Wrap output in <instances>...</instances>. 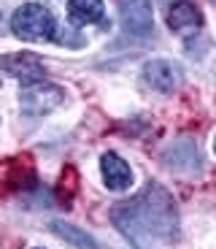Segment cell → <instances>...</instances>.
<instances>
[{
  "mask_svg": "<svg viewBox=\"0 0 216 249\" xmlns=\"http://www.w3.org/2000/svg\"><path fill=\"white\" fill-rule=\"evenodd\" d=\"M111 222L135 249H160L173 244L179 231L176 200L162 184L149 181L135 198L111 209Z\"/></svg>",
  "mask_w": 216,
  "mask_h": 249,
  "instance_id": "obj_1",
  "label": "cell"
},
{
  "mask_svg": "<svg viewBox=\"0 0 216 249\" xmlns=\"http://www.w3.org/2000/svg\"><path fill=\"white\" fill-rule=\"evenodd\" d=\"M11 30L22 41H49L57 30V22L46 6L38 3H27V6L17 8L11 17Z\"/></svg>",
  "mask_w": 216,
  "mask_h": 249,
  "instance_id": "obj_2",
  "label": "cell"
},
{
  "mask_svg": "<svg viewBox=\"0 0 216 249\" xmlns=\"http://www.w3.org/2000/svg\"><path fill=\"white\" fill-rule=\"evenodd\" d=\"M65 100V89H60L57 84L49 81H35V84H27L22 92H19V103H22V111L27 114H49Z\"/></svg>",
  "mask_w": 216,
  "mask_h": 249,
  "instance_id": "obj_3",
  "label": "cell"
},
{
  "mask_svg": "<svg viewBox=\"0 0 216 249\" xmlns=\"http://www.w3.org/2000/svg\"><path fill=\"white\" fill-rule=\"evenodd\" d=\"M143 81L157 92H173V89L181 87L184 73L173 60H162L160 57V60H149L143 65Z\"/></svg>",
  "mask_w": 216,
  "mask_h": 249,
  "instance_id": "obj_4",
  "label": "cell"
},
{
  "mask_svg": "<svg viewBox=\"0 0 216 249\" xmlns=\"http://www.w3.org/2000/svg\"><path fill=\"white\" fill-rule=\"evenodd\" d=\"M0 68L11 73L14 79H19L22 84H35V81H43L46 76V68L38 54H30V52H22V54H6L0 57Z\"/></svg>",
  "mask_w": 216,
  "mask_h": 249,
  "instance_id": "obj_5",
  "label": "cell"
},
{
  "mask_svg": "<svg viewBox=\"0 0 216 249\" xmlns=\"http://www.w3.org/2000/svg\"><path fill=\"white\" fill-rule=\"evenodd\" d=\"M122 27L130 36L146 38L154 30L151 0H122Z\"/></svg>",
  "mask_w": 216,
  "mask_h": 249,
  "instance_id": "obj_6",
  "label": "cell"
},
{
  "mask_svg": "<svg viewBox=\"0 0 216 249\" xmlns=\"http://www.w3.org/2000/svg\"><path fill=\"white\" fill-rule=\"evenodd\" d=\"M200 25H203V17H200L198 6L189 0L173 3V8L167 11V27L179 36H192V33L200 30Z\"/></svg>",
  "mask_w": 216,
  "mask_h": 249,
  "instance_id": "obj_7",
  "label": "cell"
},
{
  "mask_svg": "<svg viewBox=\"0 0 216 249\" xmlns=\"http://www.w3.org/2000/svg\"><path fill=\"white\" fill-rule=\"evenodd\" d=\"M35 184L33 168L22 165V160H3L0 162V193H19Z\"/></svg>",
  "mask_w": 216,
  "mask_h": 249,
  "instance_id": "obj_8",
  "label": "cell"
},
{
  "mask_svg": "<svg viewBox=\"0 0 216 249\" xmlns=\"http://www.w3.org/2000/svg\"><path fill=\"white\" fill-rule=\"evenodd\" d=\"M100 171H103V181L108 190H127L133 184V171H130V165L119 155H114V152H105L100 157Z\"/></svg>",
  "mask_w": 216,
  "mask_h": 249,
  "instance_id": "obj_9",
  "label": "cell"
},
{
  "mask_svg": "<svg viewBox=\"0 0 216 249\" xmlns=\"http://www.w3.org/2000/svg\"><path fill=\"white\" fill-rule=\"evenodd\" d=\"M103 14H105L103 0H68V19L76 27L98 25Z\"/></svg>",
  "mask_w": 216,
  "mask_h": 249,
  "instance_id": "obj_10",
  "label": "cell"
},
{
  "mask_svg": "<svg viewBox=\"0 0 216 249\" xmlns=\"http://www.w3.org/2000/svg\"><path fill=\"white\" fill-rule=\"evenodd\" d=\"M165 162H170L173 168H179V171H198L200 168V155L189 141H181V143H176L173 149L165 152Z\"/></svg>",
  "mask_w": 216,
  "mask_h": 249,
  "instance_id": "obj_11",
  "label": "cell"
},
{
  "mask_svg": "<svg viewBox=\"0 0 216 249\" xmlns=\"http://www.w3.org/2000/svg\"><path fill=\"white\" fill-rule=\"evenodd\" d=\"M51 231H54L62 241L73 244L76 249H98V244L92 241V236H86V233L79 231L76 225H68V222H62V219H54V222H51Z\"/></svg>",
  "mask_w": 216,
  "mask_h": 249,
  "instance_id": "obj_12",
  "label": "cell"
},
{
  "mask_svg": "<svg viewBox=\"0 0 216 249\" xmlns=\"http://www.w3.org/2000/svg\"><path fill=\"white\" fill-rule=\"evenodd\" d=\"M214 152H216V136H214Z\"/></svg>",
  "mask_w": 216,
  "mask_h": 249,
  "instance_id": "obj_13",
  "label": "cell"
}]
</instances>
